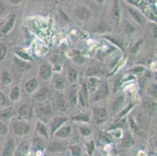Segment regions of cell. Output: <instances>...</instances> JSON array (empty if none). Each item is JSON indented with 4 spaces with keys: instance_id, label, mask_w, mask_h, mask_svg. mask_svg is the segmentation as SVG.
<instances>
[{
    "instance_id": "46",
    "label": "cell",
    "mask_w": 157,
    "mask_h": 156,
    "mask_svg": "<svg viewBox=\"0 0 157 156\" xmlns=\"http://www.w3.org/2000/svg\"><path fill=\"white\" fill-rule=\"evenodd\" d=\"M132 106H133V105H132V104H131V105H128V106L125 108V110H124V111L121 112V113H120V116H124L125 114H126L127 112H128L129 111L131 108H132Z\"/></svg>"
},
{
    "instance_id": "2",
    "label": "cell",
    "mask_w": 157,
    "mask_h": 156,
    "mask_svg": "<svg viewBox=\"0 0 157 156\" xmlns=\"http://www.w3.org/2000/svg\"><path fill=\"white\" fill-rule=\"evenodd\" d=\"M74 13H75V15L80 20L84 21H88L90 17H91V12L89 11V10L85 6H80L77 7L74 10Z\"/></svg>"
},
{
    "instance_id": "36",
    "label": "cell",
    "mask_w": 157,
    "mask_h": 156,
    "mask_svg": "<svg viewBox=\"0 0 157 156\" xmlns=\"http://www.w3.org/2000/svg\"><path fill=\"white\" fill-rule=\"evenodd\" d=\"M33 144H34V147L36 148L38 150H42L44 148L43 141L41 139H39V138H35V139L34 140Z\"/></svg>"
},
{
    "instance_id": "45",
    "label": "cell",
    "mask_w": 157,
    "mask_h": 156,
    "mask_svg": "<svg viewBox=\"0 0 157 156\" xmlns=\"http://www.w3.org/2000/svg\"><path fill=\"white\" fill-rule=\"evenodd\" d=\"M7 131V128L2 122H0V134H6Z\"/></svg>"
},
{
    "instance_id": "29",
    "label": "cell",
    "mask_w": 157,
    "mask_h": 156,
    "mask_svg": "<svg viewBox=\"0 0 157 156\" xmlns=\"http://www.w3.org/2000/svg\"><path fill=\"white\" fill-rule=\"evenodd\" d=\"M78 71L74 68H71L68 71V79L71 82L74 83L78 80Z\"/></svg>"
},
{
    "instance_id": "6",
    "label": "cell",
    "mask_w": 157,
    "mask_h": 156,
    "mask_svg": "<svg viewBox=\"0 0 157 156\" xmlns=\"http://www.w3.org/2000/svg\"><path fill=\"white\" fill-rule=\"evenodd\" d=\"M88 89L87 86L85 84H82L81 90L79 91V101L80 104L83 107H86L88 105Z\"/></svg>"
},
{
    "instance_id": "20",
    "label": "cell",
    "mask_w": 157,
    "mask_h": 156,
    "mask_svg": "<svg viewBox=\"0 0 157 156\" xmlns=\"http://www.w3.org/2000/svg\"><path fill=\"white\" fill-rule=\"evenodd\" d=\"M121 14H120V8H119V6L118 4L116 3L114 4L113 7V10H112V12H111V17H112V19L113 20L114 22L116 24H119L120 22V17H121Z\"/></svg>"
},
{
    "instance_id": "1",
    "label": "cell",
    "mask_w": 157,
    "mask_h": 156,
    "mask_svg": "<svg viewBox=\"0 0 157 156\" xmlns=\"http://www.w3.org/2000/svg\"><path fill=\"white\" fill-rule=\"evenodd\" d=\"M93 116L94 120L96 124H102L106 120L107 112L105 108H101V107H95L93 108Z\"/></svg>"
},
{
    "instance_id": "8",
    "label": "cell",
    "mask_w": 157,
    "mask_h": 156,
    "mask_svg": "<svg viewBox=\"0 0 157 156\" xmlns=\"http://www.w3.org/2000/svg\"><path fill=\"white\" fill-rule=\"evenodd\" d=\"M29 151V144L27 141L21 143L17 147L14 156H28Z\"/></svg>"
},
{
    "instance_id": "11",
    "label": "cell",
    "mask_w": 157,
    "mask_h": 156,
    "mask_svg": "<svg viewBox=\"0 0 157 156\" xmlns=\"http://www.w3.org/2000/svg\"><path fill=\"white\" fill-rule=\"evenodd\" d=\"M14 147H15V144H14L13 139H10L4 146L2 156H12L13 154Z\"/></svg>"
},
{
    "instance_id": "4",
    "label": "cell",
    "mask_w": 157,
    "mask_h": 156,
    "mask_svg": "<svg viewBox=\"0 0 157 156\" xmlns=\"http://www.w3.org/2000/svg\"><path fill=\"white\" fill-rule=\"evenodd\" d=\"M56 105L57 108L60 112H65L68 109V105L67 101L64 98L63 95L60 93H57L56 96Z\"/></svg>"
},
{
    "instance_id": "27",
    "label": "cell",
    "mask_w": 157,
    "mask_h": 156,
    "mask_svg": "<svg viewBox=\"0 0 157 156\" xmlns=\"http://www.w3.org/2000/svg\"><path fill=\"white\" fill-rule=\"evenodd\" d=\"M1 79H2V82L4 85H9L12 82V77H11L10 74L7 71L2 72V75H1Z\"/></svg>"
},
{
    "instance_id": "30",
    "label": "cell",
    "mask_w": 157,
    "mask_h": 156,
    "mask_svg": "<svg viewBox=\"0 0 157 156\" xmlns=\"http://www.w3.org/2000/svg\"><path fill=\"white\" fill-rule=\"evenodd\" d=\"M73 120L75 121H78V122H85V123H89L90 118L88 115L87 114H80V115L76 116L72 118Z\"/></svg>"
},
{
    "instance_id": "15",
    "label": "cell",
    "mask_w": 157,
    "mask_h": 156,
    "mask_svg": "<svg viewBox=\"0 0 157 156\" xmlns=\"http://www.w3.org/2000/svg\"><path fill=\"white\" fill-rule=\"evenodd\" d=\"M48 150L52 153L59 152L65 150V146L59 142H52L48 145Z\"/></svg>"
},
{
    "instance_id": "47",
    "label": "cell",
    "mask_w": 157,
    "mask_h": 156,
    "mask_svg": "<svg viewBox=\"0 0 157 156\" xmlns=\"http://www.w3.org/2000/svg\"><path fill=\"white\" fill-rule=\"evenodd\" d=\"M143 70L144 69L142 68V67H135V68H134L133 70H132V71L135 73H139V72H142Z\"/></svg>"
},
{
    "instance_id": "17",
    "label": "cell",
    "mask_w": 157,
    "mask_h": 156,
    "mask_svg": "<svg viewBox=\"0 0 157 156\" xmlns=\"http://www.w3.org/2000/svg\"><path fill=\"white\" fill-rule=\"evenodd\" d=\"M39 73L40 75H41V77L42 78L47 79L52 74V69H51V67L48 64H43V65H42L41 67H40Z\"/></svg>"
},
{
    "instance_id": "25",
    "label": "cell",
    "mask_w": 157,
    "mask_h": 156,
    "mask_svg": "<svg viewBox=\"0 0 157 156\" xmlns=\"http://www.w3.org/2000/svg\"><path fill=\"white\" fill-rule=\"evenodd\" d=\"M67 86V82L64 79L63 77H57L55 81V87L56 88L59 90L64 89Z\"/></svg>"
},
{
    "instance_id": "9",
    "label": "cell",
    "mask_w": 157,
    "mask_h": 156,
    "mask_svg": "<svg viewBox=\"0 0 157 156\" xmlns=\"http://www.w3.org/2000/svg\"><path fill=\"white\" fill-rule=\"evenodd\" d=\"M67 120V118L66 117H56L51 124V134H54L56 131L61 127V126Z\"/></svg>"
},
{
    "instance_id": "5",
    "label": "cell",
    "mask_w": 157,
    "mask_h": 156,
    "mask_svg": "<svg viewBox=\"0 0 157 156\" xmlns=\"http://www.w3.org/2000/svg\"><path fill=\"white\" fill-rule=\"evenodd\" d=\"M109 95V87L107 83H104L98 88L95 95V100H100Z\"/></svg>"
},
{
    "instance_id": "12",
    "label": "cell",
    "mask_w": 157,
    "mask_h": 156,
    "mask_svg": "<svg viewBox=\"0 0 157 156\" xmlns=\"http://www.w3.org/2000/svg\"><path fill=\"white\" fill-rule=\"evenodd\" d=\"M71 127L70 126H64V127H60L59 129H58L56 131V136L57 137H61V138H65V137H67L68 136L71 135Z\"/></svg>"
},
{
    "instance_id": "37",
    "label": "cell",
    "mask_w": 157,
    "mask_h": 156,
    "mask_svg": "<svg viewBox=\"0 0 157 156\" xmlns=\"http://www.w3.org/2000/svg\"><path fill=\"white\" fill-rule=\"evenodd\" d=\"M79 130L82 136H84V137H88V136H90L92 134V131H91V130H90L89 128H88V127H80Z\"/></svg>"
},
{
    "instance_id": "48",
    "label": "cell",
    "mask_w": 157,
    "mask_h": 156,
    "mask_svg": "<svg viewBox=\"0 0 157 156\" xmlns=\"http://www.w3.org/2000/svg\"><path fill=\"white\" fill-rule=\"evenodd\" d=\"M4 102H5V98H4L3 94L0 93V105H3Z\"/></svg>"
},
{
    "instance_id": "13",
    "label": "cell",
    "mask_w": 157,
    "mask_h": 156,
    "mask_svg": "<svg viewBox=\"0 0 157 156\" xmlns=\"http://www.w3.org/2000/svg\"><path fill=\"white\" fill-rule=\"evenodd\" d=\"M14 22H15V15H13L10 17H9V19L7 20L6 23L1 28V32L4 34H6L7 33L10 32L13 28V27Z\"/></svg>"
},
{
    "instance_id": "7",
    "label": "cell",
    "mask_w": 157,
    "mask_h": 156,
    "mask_svg": "<svg viewBox=\"0 0 157 156\" xmlns=\"http://www.w3.org/2000/svg\"><path fill=\"white\" fill-rule=\"evenodd\" d=\"M68 98L71 107L74 108L78 103V88L77 87H72L68 91Z\"/></svg>"
},
{
    "instance_id": "42",
    "label": "cell",
    "mask_w": 157,
    "mask_h": 156,
    "mask_svg": "<svg viewBox=\"0 0 157 156\" xmlns=\"http://www.w3.org/2000/svg\"><path fill=\"white\" fill-rule=\"evenodd\" d=\"M125 30H126V31L128 33V34H132V33L135 31V28H134V27L131 25V24H130L129 23H127L126 25H125Z\"/></svg>"
},
{
    "instance_id": "24",
    "label": "cell",
    "mask_w": 157,
    "mask_h": 156,
    "mask_svg": "<svg viewBox=\"0 0 157 156\" xmlns=\"http://www.w3.org/2000/svg\"><path fill=\"white\" fill-rule=\"evenodd\" d=\"M48 95H49V92L47 89L45 88H41L39 91L37 92V94H35V98L39 101H45V99L48 98Z\"/></svg>"
},
{
    "instance_id": "38",
    "label": "cell",
    "mask_w": 157,
    "mask_h": 156,
    "mask_svg": "<svg viewBox=\"0 0 157 156\" xmlns=\"http://www.w3.org/2000/svg\"><path fill=\"white\" fill-rule=\"evenodd\" d=\"M6 47L3 44L0 43V61L3 60V59L5 58L6 55Z\"/></svg>"
},
{
    "instance_id": "51",
    "label": "cell",
    "mask_w": 157,
    "mask_h": 156,
    "mask_svg": "<svg viewBox=\"0 0 157 156\" xmlns=\"http://www.w3.org/2000/svg\"><path fill=\"white\" fill-rule=\"evenodd\" d=\"M45 156H47V155H45Z\"/></svg>"
},
{
    "instance_id": "23",
    "label": "cell",
    "mask_w": 157,
    "mask_h": 156,
    "mask_svg": "<svg viewBox=\"0 0 157 156\" xmlns=\"http://www.w3.org/2000/svg\"><path fill=\"white\" fill-rule=\"evenodd\" d=\"M134 144H135V141L131 134H126L122 139V145L124 148H131Z\"/></svg>"
},
{
    "instance_id": "16",
    "label": "cell",
    "mask_w": 157,
    "mask_h": 156,
    "mask_svg": "<svg viewBox=\"0 0 157 156\" xmlns=\"http://www.w3.org/2000/svg\"><path fill=\"white\" fill-rule=\"evenodd\" d=\"M124 96L121 95V96L116 98V100L113 102V113H117L118 111L121 110L123 105H124Z\"/></svg>"
},
{
    "instance_id": "28",
    "label": "cell",
    "mask_w": 157,
    "mask_h": 156,
    "mask_svg": "<svg viewBox=\"0 0 157 156\" xmlns=\"http://www.w3.org/2000/svg\"><path fill=\"white\" fill-rule=\"evenodd\" d=\"M38 113L40 116H42V118H48L51 115V109L49 107H42L38 109Z\"/></svg>"
},
{
    "instance_id": "40",
    "label": "cell",
    "mask_w": 157,
    "mask_h": 156,
    "mask_svg": "<svg viewBox=\"0 0 157 156\" xmlns=\"http://www.w3.org/2000/svg\"><path fill=\"white\" fill-rule=\"evenodd\" d=\"M142 43H143V39H140L139 41H138V42H137L136 44L132 47V48H131V52L134 54L136 53L137 51H138V48H139V47L141 46V45H142Z\"/></svg>"
},
{
    "instance_id": "41",
    "label": "cell",
    "mask_w": 157,
    "mask_h": 156,
    "mask_svg": "<svg viewBox=\"0 0 157 156\" xmlns=\"http://www.w3.org/2000/svg\"><path fill=\"white\" fill-rule=\"evenodd\" d=\"M147 109L148 111H155V109L156 108V103L155 102H148L147 103Z\"/></svg>"
},
{
    "instance_id": "32",
    "label": "cell",
    "mask_w": 157,
    "mask_h": 156,
    "mask_svg": "<svg viewBox=\"0 0 157 156\" xmlns=\"http://www.w3.org/2000/svg\"><path fill=\"white\" fill-rule=\"evenodd\" d=\"M103 74V71L101 69L98 68H93V69H88L87 70V75L88 76H98L102 75Z\"/></svg>"
},
{
    "instance_id": "21",
    "label": "cell",
    "mask_w": 157,
    "mask_h": 156,
    "mask_svg": "<svg viewBox=\"0 0 157 156\" xmlns=\"http://www.w3.org/2000/svg\"><path fill=\"white\" fill-rule=\"evenodd\" d=\"M38 85V81L36 79H32L30 80L29 81L26 83L25 84V89L28 91V93H33L35 91V89L37 88Z\"/></svg>"
},
{
    "instance_id": "19",
    "label": "cell",
    "mask_w": 157,
    "mask_h": 156,
    "mask_svg": "<svg viewBox=\"0 0 157 156\" xmlns=\"http://www.w3.org/2000/svg\"><path fill=\"white\" fill-rule=\"evenodd\" d=\"M13 115V108H5V109L0 111V120L2 121H7L10 118H12Z\"/></svg>"
},
{
    "instance_id": "43",
    "label": "cell",
    "mask_w": 157,
    "mask_h": 156,
    "mask_svg": "<svg viewBox=\"0 0 157 156\" xmlns=\"http://www.w3.org/2000/svg\"><path fill=\"white\" fill-rule=\"evenodd\" d=\"M17 55H19L20 56L22 57L24 59L26 60H31V58L28 55V54L24 53V52H22V51H17Z\"/></svg>"
},
{
    "instance_id": "10",
    "label": "cell",
    "mask_w": 157,
    "mask_h": 156,
    "mask_svg": "<svg viewBox=\"0 0 157 156\" xmlns=\"http://www.w3.org/2000/svg\"><path fill=\"white\" fill-rule=\"evenodd\" d=\"M130 13L131 14L132 17H133L135 21L138 22L140 24H144L145 23V18L143 15L138 10H137L136 9L134 8H129L128 9Z\"/></svg>"
},
{
    "instance_id": "35",
    "label": "cell",
    "mask_w": 157,
    "mask_h": 156,
    "mask_svg": "<svg viewBox=\"0 0 157 156\" xmlns=\"http://www.w3.org/2000/svg\"><path fill=\"white\" fill-rule=\"evenodd\" d=\"M86 149L89 155H92L95 150V144L93 141H89L86 143Z\"/></svg>"
},
{
    "instance_id": "18",
    "label": "cell",
    "mask_w": 157,
    "mask_h": 156,
    "mask_svg": "<svg viewBox=\"0 0 157 156\" xmlns=\"http://www.w3.org/2000/svg\"><path fill=\"white\" fill-rule=\"evenodd\" d=\"M101 84V81L98 79L95 78V77H91L88 81V87L91 91H95L98 88Z\"/></svg>"
},
{
    "instance_id": "44",
    "label": "cell",
    "mask_w": 157,
    "mask_h": 156,
    "mask_svg": "<svg viewBox=\"0 0 157 156\" xmlns=\"http://www.w3.org/2000/svg\"><path fill=\"white\" fill-rule=\"evenodd\" d=\"M149 94L154 98H156V86H152V88L149 89Z\"/></svg>"
},
{
    "instance_id": "34",
    "label": "cell",
    "mask_w": 157,
    "mask_h": 156,
    "mask_svg": "<svg viewBox=\"0 0 157 156\" xmlns=\"http://www.w3.org/2000/svg\"><path fill=\"white\" fill-rule=\"evenodd\" d=\"M98 137L102 140V141H105V142H112L113 138L109 134H106V133L104 132H100L98 134Z\"/></svg>"
},
{
    "instance_id": "33",
    "label": "cell",
    "mask_w": 157,
    "mask_h": 156,
    "mask_svg": "<svg viewBox=\"0 0 157 156\" xmlns=\"http://www.w3.org/2000/svg\"><path fill=\"white\" fill-rule=\"evenodd\" d=\"M10 98L12 101H17L20 98V89L17 87L13 88L12 91L10 93Z\"/></svg>"
},
{
    "instance_id": "50",
    "label": "cell",
    "mask_w": 157,
    "mask_h": 156,
    "mask_svg": "<svg viewBox=\"0 0 157 156\" xmlns=\"http://www.w3.org/2000/svg\"><path fill=\"white\" fill-rule=\"evenodd\" d=\"M21 2V1H12V0L10 1V2H12V3H13V4H18V3H20Z\"/></svg>"
},
{
    "instance_id": "22",
    "label": "cell",
    "mask_w": 157,
    "mask_h": 156,
    "mask_svg": "<svg viewBox=\"0 0 157 156\" xmlns=\"http://www.w3.org/2000/svg\"><path fill=\"white\" fill-rule=\"evenodd\" d=\"M138 127L141 130H146L148 127V122L147 118L145 117V115L143 114H139L138 116Z\"/></svg>"
},
{
    "instance_id": "31",
    "label": "cell",
    "mask_w": 157,
    "mask_h": 156,
    "mask_svg": "<svg viewBox=\"0 0 157 156\" xmlns=\"http://www.w3.org/2000/svg\"><path fill=\"white\" fill-rule=\"evenodd\" d=\"M130 125H131V128L134 131V132L136 133L138 135H142V130L139 128L136 123L134 121V120L131 117H130Z\"/></svg>"
},
{
    "instance_id": "39",
    "label": "cell",
    "mask_w": 157,
    "mask_h": 156,
    "mask_svg": "<svg viewBox=\"0 0 157 156\" xmlns=\"http://www.w3.org/2000/svg\"><path fill=\"white\" fill-rule=\"evenodd\" d=\"M71 151L73 156H81V150H80V148L78 147L72 146L71 148Z\"/></svg>"
},
{
    "instance_id": "14",
    "label": "cell",
    "mask_w": 157,
    "mask_h": 156,
    "mask_svg": "<svg viewBox=\"0 0 157 156\" xmlns=\"http://www.w3.org/2000/svg\"><path fill=\"white\" fill-rule=\"evenodd\" d=\"M19 112L21 116L25 120H30L32 117V108L30 105H23Z\"/></svg>"
},
{
    "instance_id": "26",
    "label": "cell",
    "mask_w": 157,
    "mask_h": 156,
    "mask_svg": "<svg viewBox=\"0 0 157 156\" xmlns=\"http://www.w3.org/2000/svg\"><path fill=\"white\" fill-rule=\"evenodd\" d=\"M36 130L41 135L44 136V137L48 138V130H47V127L43 124H42V123H38L36 126Z\"/></svg>"
},
{
    "instance_id": "49",
    "label": "cell",
    "mask_w": 157,
    "mask_h": 156,
    "mask_svg": "<svg viewBox=\"0 0 157 156\" xmlns=\"http://www.w3.org/2000/svg\"><path fill=\"white\" fill-rule=\"evenodd\" d=\"M4 11H5V7H4L3 4L0 2V15L3 13Z\"/></svg>"
},
{
    "instance_id": "3",
    "label": "cell",
    "mask_w": 157,
    "mask_h": 156,
    "mask_svg": "<svg viewBox=\"0 0 157 156\" xmlns=\"http://www.w3.org/2000/svg\"><path fill=\"white\" fill-rule=\"evenodd\" d=\"M31 130V127L27 124L21 122H16L13 124V131L18 135H24L28 134Z\"/></svg>"
}]
</instances>
